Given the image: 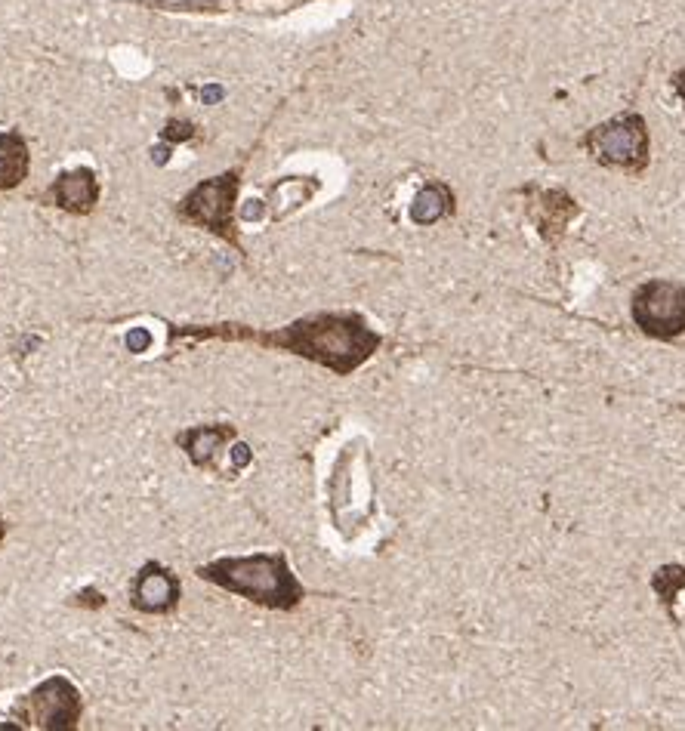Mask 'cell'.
I'll return each mask as SVG.
<instances>
[{"mask_svg": "<svg viewBox=\"0 0 685 731\" xmlns=\"http://www.w3.org/2000/svg\"><path fill=\"white\" fill-rule=\"evenodd\" d=\"M170 337L189 340H244L266 349L291 352L312 364L334 371L337 377H349L380 349L383 337L374 327L352 312H321L309 318H297L294 324L278 331H254L244 324H204V327H170Z\"/></svg>", "mask_w": 685, "mask_h": 731, "instance_id": "cell-1", "label": "cell"}, {"mask_svg": "<svg viewBox=\"0 0 685 731\" xmlns=\"http://www.w3.org/2000/svg\"><path fill=\"white\" fill-rule=\"evenodd\" d=\"M195 574L232 596H244L269 611H294L306 590L287 565L284 553H254V556H223L198 565Z\"/></svg>", "mask_w": 685, "mask_h": 731, "instance_id": "cell-2", "label": "cell"}, {"mask_svg": "<svg viewBox=\"0 0 685 731\" xmlns=\"http://www.w3.org/2000/svg\"><path fill=\"white\" fill-rule=\"evenodd\" d=\"M238 186H241L238 170L204 179L183 201H179L176 213L183 223L207 229L213 235H220L223 241H229L232 247H238V232H235V219H232Z\"/></svg>", "mask_w": 685, "mask_h": 731, "instance_id": "cell-3", "label": "cell"}, {"mask_svg": "<svg viewBox=\"0 0 685 731\" xmlns=\"http://www.w3.org/2000/svg\"><path fill=\"white\" fill-rule=\"evenodd\" d=\"M84 704L81 691L65 676H50L38 688H31L25 698L16 701L13 719L28 728H75L81 722Z\"/></svg>", "mask_w": 685, "mask_h": 731, "instance_id": "cell-4", "label": "cell"}, {"mask_svg": "<svg viewBox=\"0 0 685 731\" xmlns=\"http://www.w3.org/2000/svg\"><path fill=\"white\" fill-rule=\"evenodd\" d=\"M633 321L648 337L673 340L685 334V284L645 281L633 294Z\"/></svg>", "mask_w": 685, "mask_h": 731, "instance_id": "cell-5", "label": "cell"}, {"mask_svg": "<svg viewBox=\"0 0 685 731\" xmlns=\"http://www.w3.org/2000/svg\"><path fill=\"white\" fill-rule=\"evenodd\" d=\"M584 149L605 167L642 170L648 164V130L639 115H624L608 124H599L584 136Z\"/></svg>", "mask_w": 685, "mask_h": 731, "instance_id": "cell-6", "label": "cell"}, {"mask_svg": "<svg viewBox=\"0 0 685 731\" xmlns=\"http://www.w3.org/2000/svg\"><path fill=\"white\" fill-rule=\"evenodd\" d=\"M179 596H183L179 580L155 562L142 565L130 587V605L142 614H170L179 605Z\"/></svg>", "mask_w": 685, "mask_h": 731, "instance_id": "cell-7", "label": "cell"}, {"mask_svg": "<svg viewBox=\"0 0 685 731\" xmlns=\"http://www.w3.org/2000/svg\"><path fill=\"white\" fill-rule=\"evenodd\" d=\"M44 201L65 210V213H75V216H87L93 213V207L99 204V179L90 167H75V170H65L53 179V186L44 192Z\"/></svg>", "mask_w": 685, "mask_h": 731, "instance_id": "cell-8", "label": "cell"}, {"mask_svg": "<svg viewBox=\"0 0 685 731\" xmlns=\"http://www.w3.org/2000/svg\"><path fill=\"white\" fill-rule=\"evenodd\" d=\"M235 435L232 426L226 423H216V426H195L189 432H179L176 435V445L183 448L189 454V460L195 466H213V457L223 451V445L229 442V438Z\"/></svg>", "mask_w": 685, "mask_h": 731, "instance_id": "cell-9", "label": "cell"}, {"mask_svg": "<svg viewBox=\"0 0 685 731\" xmlns=\"http://www.w3.org/2000/svg\"><path fill=\"white\" fill-rule=\"evenodd\" d=\"M31 152L19 130L0 133V192H13L28 179Z\"/></svg>", "mask_w": 685, "mask_h": 731, "instance_id": "cell-10", "label": "cell"}, {"mask_svg": "<svg viewBox=\"0 0 685 731\" xmlns=\"http://www.w3.org/2000/svg\"><path fill=\"white\" fill-rule=\"evenodd\" d=\"M451 210H454L451 189L442 186V182H432V186L417 192V198L411 204V219L417 226H432V223H439V219H445Z\"/></svg>", "mask_w": 685, "mask_h": 731, "instance_id": "cell-11", "label": "cell"}, {"mask_svg": "<svg viewBox=\"0 0 685 731\" xmlns=\"http://www.w3.org/2000/svg\"><path fill=\"white\" fill-rule=\"evenodd\" d=\"M679 587H685V568H679V571H676V580H673V565L655 574V590L661 593V599H664L667 605H673V599H676V590H679Z\"/></svg>", "mask_w": 685, "mask_h": 731, "instance_id": "cell-12", "label": "cell"}, {"mask_svg": "<svg viewBox=\"0 0 685 731\" xmlns=\"http://www.w3.org/2000/svg\"><path fill=\"white\" fill-rule=\"evenodd\" d=\"M152 346V334L146 331V327H133V331L127 334V349L130 352H146Z\"/></svg>", "mask_w": 685, "mask_h": 731, "instance_id": "cell-13", "label": "cell"}, {"mask_svg": "<svg viewBox=\"0 0 685 731\" xmlns=\"http://www.w3.org/2000/svg\"><path fill=\"white\" fill-rule=\"evenodd\" d=\"M192 130H195V127H192L189 121H183V124L170 121V124H167V133H164V136H167V139H179V142H183V139H189V136H192Z\"/></svg>", "mask_w": 685, "mask_h": 731, "instance_id": "cell-14", "label": "cell"}, {"mask_svg": "<svg viewBox=\"0 0 685 731\" xmlns=\"http://www.w3.org/2000/svg\"><path fill=\"white\" fill-rule=\"evenodd\" d=\"M232 460H235V466H244V463H250V451L244 445H235L232 448Z\"/></svg>", "mask_w": 685, "mask_h": 731, "instance_id": "cell-15", "label": "cell"}, {"mask_svg": "<svg viewBox=\"0 0 685 731\" xmlns=\"http://www.w3.org/2000/svg\"><path fill=\"white\" fill-rule=\"evenodd\" d=\"M673 84H676V90H679V96H682V102H685V71H679V75L673 78Z\"/></svg>", "mask_w": 685, "mask_h": 731, "instance_id": "cell-16", "label": "cell"}, {"mask_svg": "<svg viewBox=\"0 0 685 731\" xmlns=\"http://www.w3.org/2000/svg\"><path fill=\"white\" fill-rule=\"evenodd\" d=\"M4 537H7V525H4V519H0V543H4Z\"/></svg>", "mask_w": 685, "mask_h": 731, "instance_id": "cell-17", "label": "cell"}]
</instances>
